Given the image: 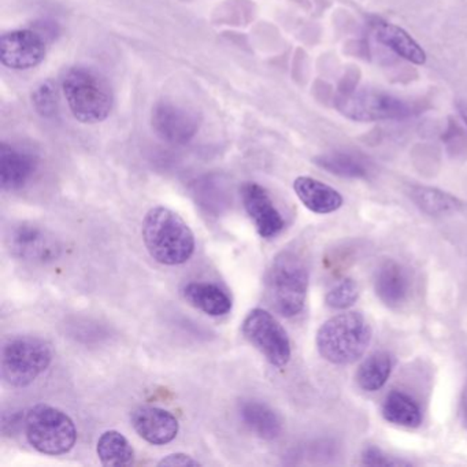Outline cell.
<instances>
[{
  "instance_id": "obj_1",
  "label": "cell",
  "mask_w": 467,
  "mask_h": 467,
  "mask_svg": "<svg viewBox=\"0 0 467 467\" xmlns=\"http://www.w3.org/2000/svg\"><path fill=\"white\" fill-rule=\"evenodd\" d=\"M141 236L151 258L166 266L185 264L195 253L192 229L168 207H152L147 213Z\"/></svg>"
},
{
  "instance_id": "obj_2",
  "label": "cell",
  "mask_w": 467,
  "mask_h": 467,
  "mask_svg": "<svg viewBox=\"0 0 467 467\" xmlns=\"http://www.w3.org/2000/svg\"><path fill=\"white\" fill-rule=\"evenodd\" d=\"M267 300L280 316L291 318L302 313L308 291V267L294 250H284L273 259L265 278Z\"/></svg>"
},
{
  "instance_id": "obj_3",
  "label": "cell",
  "mask_w": 467,
  "mask_h": 467,
  "mask_svg": "<svg viewBox=\"0 0 467 467\" xmlns=\"http://www.w3.org/2000/svg\"><path fill=\"white\" fill-rule=\"evenodd\" d=\"M371 341V327L357 311L338 314L317 332L319 355L333 365H351L363 357Z\"/></svg>"
},
{
  "instance_id": "obj_4",
  "label": "cell",
  "mask_w": 467,
  "mask_h": 467,
  "mask_svg": "<svg viewBox=\"0 0 467 467\" xmlns=\"http://www.w3.org/2000/svg\"><path fill=\"white\" fill-rule=\"evenodd\" d=\"M62 89L73 117L81 124L105 121L113 110L110 84L92 69L73 67L67 70Z\"/></svg>"
},
{
  "instance_id": "obj_5",
  "label": "cell",
  "mask_w": 467,
  "mask_h": 467,
  "mask_svg": "<svg viewBox=\"0 0 467 467\" xmlns=\"http://www.w3.org/2000/svg\"><path fill=\"white\" fill-rule=\"evenodd\" d=\"M29 444L45 455H64L75 447L78 429L72 418L50 404H36L24 418Z\"/></svg>"
},
{
  "instance_id": "obj_6",
  "label": "cell",
  "mask_w": 467,
  "mask_h": 467,
  "mask_svg": "<svg viewBox=\"0 0 467 467\" xmlns=\"http://www.w3.org/2000/svg\"><path fill=\"white\" fill-rule=\"evenodd\" d=\"M53 355V347L45 338L36 336L10 338L2 351V377L10 387H28L47 370Z\"/></svg>"
},
{
  "instance_id": "obj_7",
  "label": "cell",
  "mask_w": 467,
  "mask_h": 467,
  "mask_svg": "<svg viewBox=\"0 0 467 467\" xmlns=\"http://www.w3.org/2000/svg\"><path fill=\"white\" fill-rule=\"evenodd\" d=\"M244 337L275 368H284L291 360V340L283 325L264 308H254L242 325Z\"/></svg>"
},
{
  "instance_id": "obj_8",
  "label": "cell",
  "mask_w": 467,
  "mask_h": 467,
  "mask_svg": "<svg viewBox=\"0 0 467 467\" xmlns=\"http://www.w3.org/2000/svg\"><path fill=\"white\" fill-rule=\"evenodd\" d=\"M337 109L347 119L357 122L400 119L410 114L409 106L403 100L368 89L344 95L337 100Z\"/></svg>"
},
{
  "instance_id": "obj_9",
  "label": "cell",
  "mask_w": 467,
  "mask_h": 467,
  "mask_svg": "<svg viewBox=\"0 0 467 467\" xmlns=\"http://www.w3.org/2000/svg\"><path fill=\"white\" fill-rule=\"evenodd\" d=\"M7 247L21 261L48 264L61 254V244L53 234L32 223H18L7 232Z\"/></svg>"
},
{
  "instance_id": "obj_10",
  "label": "cell",
  "mask_w": 467,
  "mask_h": 467,
  "mask_svg": "<svg viewBox=\"0 0 467 467\" xmlns=\"http://www.w3.org/2000/svg\"><path fill=\"white\" fill-rule=\"evenodd\" d=\"M47 47L42 35L31 29L5 34L0 39V59L13 70H28L42 64Z\"/></svg>"
},
{
  "instance_id": "obj_11",
  "label": "cell",
  "mask_w": 467,
  "mask_h": 467,
  "mask_svg": "<svg viewBox=\"0 0 467 467\" xmlns=\"http://www.w3.org/2000/svg\"><path fill=\"white\" fill-rule=\"evenodd\" d=\"M154 132L171 144H187L199 130V119L193 111L173 102H160L151 114Z\"/></svg>"
},
{
  "instance_id": "obj_12",
  "label": "cell",
  "mask_w": 467,
  "mask_h": 467,
  "mask_svg": "<svg viewBox=\"0 0 467 467\" xmlns=\"http://www.w3.org/2000/svg\"><path fill=\"white\" fill-rule=\"evenodd\" d=\"M243 206L262 239H273L281 234L285 221L273 203L269 192L256 182H245L240 190Z\"/></svg>"
},
{
  "instance_id": "obj_13",
  "label": "cell",
  "mask_w": 467,
  "mask_h": 467,
  "mask_svg": "<svg viewBox=\"0 0 467 467\" xmlns=\"http://www.w3.org/2000/svg\"><path fill=\"white\" fill-rule=\"evenodd\" d=\"M130 422L136 433L152 445H165L173 441L180 431L177 418L160 407H138L130 414Z\"/></svg>"
},
{
  "instance_id": "obj_14",
  "label": "cell",
  "mask_w": 467,
  "mask_h": 467,
  "mask_svg": "<svg viewBox=\"0 0 467 467\" xmlns=\"http://www.w3.org/2000/svg\"><path fill=\"white\" fill-rule=\"evenodd\" d=\"M36 171V160L9 144L0 146V184L5 191L23 188Z\"/></svg>"
},
{
  "instance_id": "obj_15",
  "label": "cell",
  "mask_w": 467,
  "mask_h": 467,
  "mask_svg": "<svg viewBox=\"0 0 467 467\" xmlns=\"http://www.w3.org/2000/svg\"><path fill=\"white\" fill-rule=\"evenodd\" d=\"M294 190L306 209L316 214H330L343 206V196L338 191L313 177H297L294 182Z\"/></svg>"
},
{
  "instance_id": "obj_16",
  "label": "cell",
  "mask_w": 467,
  "mask_h": 467,
  "mask_svg": "<svg viewBox=\"0 0 467 467\" xmlns=\"http://www.w3.org/2000/svg\"><path fill=\"white\" fill-rule=\"evenodd\" d=\"M374 289L385 306L390 308L400 307L409 299V275L398 262L387 261L377 270Z\"/></svg>"
},
{
  "instance_id": "obj_17",
  "label": "cell",
  "mask_w": 467,
  "mask_h": 467,
  "mask_svg": "<svg viewBox=\"0 0 467 467\" xmlns=\"http://www.w3.org/2000/svg\"><path fill=\"white\" fill-rule=\"evenodd\" d=\"M373 28L377 40L392 50L396 56L406 59L410 64L425 65V50L409 32L395 24L379 20L373 24Z\"/></svg>"
},
{
  "instance_id": "obj_18",
  "label": "cell",
  "mask_w": 467,
  "mask_h": 467,
  "mask_svg": "<svg viewBox=\"0 0 467 467\" xmlns=\"http://www.w3.org/2000/svg\"><path fill=\"white\" fill-rule=\"evenodd\" d=\"M239 417L242 422L256 436L273 440L283 431L280 415L259 400H243L239 404Z\"/></svg>"
},
{
  "instance_id": "obj_19",
  "label": "cell",
  "mask_w": 467,
  "mask_h": 467,
  "mask_svg": "<svg viewBox=\"0 0 467 467\" xmlns=\"http://www.w3.org/2000/svg\"><path fill=\"white\" fill-rule=\"evenodd\" d=\"M182 295L192 307L207 316L223 317L232 310L231 297L215 284L190 283L184 286Z\"/></svg>"
},
{
  "instance_id": "obj_20",
  "label": "cell",
  "mask_w": 467,
  "mask_h": 467,
  "mask_svg": "<svg viewBox=\"0 0 467 467\" xmlns=\"http://www.w3.org/2000/svg\"><path fill=\"white\" fill-rule=\"evenodd\" d=\"M382 415L393 425L418 428L422 423V411L417 401L404 392H390L382 406Z\"/></svg>"
},
{
  "instance_id": "obj_21",
  "label": "cell",
  "mask_w": 467,
  "mask_h": 467,
  "mask_svg": "<svg viewBox=\"0 0 467 467\" xmlns=\"http://www.w3.org/2000/svg\"><path fill=\"white\" fill-rule=\"evenodd\" d=\"M392 358L388 352H374L363 360L357 371V382L366 392L381 389L392 373Z\"/></svg>"
},
{
  "instance_id": "obj_22",
  "label": "cell",
  "mask_w": 467,
  "mask_h": 467,
  "mask_svg": "<svg viewBox=\"0 0 467 467\" xmlns=\"http://www.w3.org/2000/svg\"><path fill=\"white\" fill-rule=\"evenodd\" d=\"M98 456L103 466H127L135 459V450L124 434L108 431L99 437L97 445Z\"/></svg>"
},
{
  "instance_id": "obj_23",
  "label": "cell",
  "mask_w": 467,
  "mask_h": 467,
  "mask_svg": "<svg viewBox=\"0 0 467 467\" xmlns=\"http://www.w3.org/2000/svg\"><path fill=\"white\" fill-rule=\"evenodd\" d=\"M316 162L329 173L344 179H362L368 173L365 165L359 160L346 152L321 155L317 158Z\"/></svg>"
},
{
  "instance_id": "obj_24",
  "label": "cell",
  "mask_w": 467,
  "mask_h": 467,
  "mask_svg": "<svg viewBox=\"0 0 467 467\" xmlns=\"http://www.w3.org/2000/svg\"><path fill=\"white\" fill-rule=\"evenodd\" d=\"M414 199L418 206L431 214H440L455 209L456 199L441 191L431 190V188H418L414 192Z\"/></svg>"
},
{
  "instance_id": "obj_25",
  "label": "cell",
  "mask_w": 467,
  "mask_h": 467,
  "mask_svg": "<svg viewBox=\"0 0 467 467\" xmlns=\"http://www.w3.org/2000/svg\"><path fill=\"white\" fill-rule=\"evenodd\" d=\"M358 299H359V286L352 278H346L327 292L325 303L335 310H346L354 306Z\"/></svg>"
},
{
  "instance_id": "obj_26",
  "label": "cell",
  "mask_w": 467,
  "mask_h": 467,
  "mask_svg": "<svg viewBox=\"0 0 467 467\" xmlns=\"http://www.w3.org/2000/svg\"><path fill=\"white\" fill-rule=\"evenodd\" d=\"M32 103H34L35 110L45 117V119H50L54 114L57 113V89L50 81L40 84L34 94H32Z\"/></svg>"
},
{
  "instance_id": "obj_27",
  "label": "cell",
  "mask_w": 467,
  "mask_h": 467,
  "mask_svg": "<svg viewBox=\"0 0 467 467\" xmlns=\"http://www.w3.org/2000/svg\"><path fill=\"white\" fill-rule=\"evenodd\" d=\"M362 463L368 466H401V464H409L407 462L395 459L393 456L387 455L379 448H368L362 455Z\"/></svg>"
},
{
  "instance_id": "obj_28",
  "label": "cell",
  "mask_w": 467,
  "mask_h": 467,
  "mask_svg": "<svg viewBox=\"0 0 467 467\" xmlns=\"http://www.w3.org/2000/svg\"><path fill=\"white\" fill-rule=\"evenodd\" d=\"M160 466H201V462L193 459L192 456L187 455V453H171V455L165 456L162 461L160 462Z\"/></svg>"
},
{
  "instance_id": "obj_29",
  "label": "cell",
  "mask_w": 467,
  "mask_h": 467,
  "mask_svg": "<svg viewBox=\"0 0 467 467\" xmlns=\"http://www.w3.org/2000/svg\"><path fill=\"white\" fill-rule=\"evenodd\" d=\"M458 110L459 114H461L462 119H463V122L467 127V105H459Z\"/></svg>"
},
{
  "instance_id": "obj_30",
  "label": "cell",
  "mask_w": 467,
  "mask_h": 467,
  "mask_svg": "<svg viewBox=\"0 0 467 467\" xmlns=\"http://www.w3.org/2000/svg\"><path fill=\"white\" fill-rule=\"evenodd\" d=\"M464 422H466L467 425V401L466 406H464Z\"/></svg>"
}]
</instances>
